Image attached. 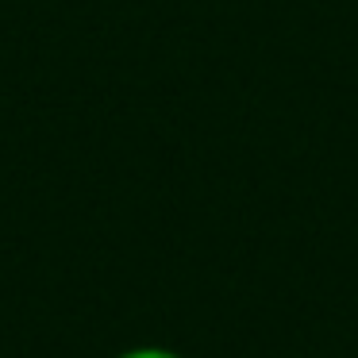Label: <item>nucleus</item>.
Listing matches in <instances>:
<instances>
[{
    "label": "nucleus",
    "mask_w": 358,
    "mask_h": 358,
    "mask_svg": "<svg viewBox=\"0 0 358 358\" xmlns=\"http://www.w3.org/2000/svg\"><path fill=\"white\" fill-rule=\"evenodd\" d=\"M116 358H185L170 347H131V350H120Z\"/></svg>",
    "instance_id": "f257e3e1"
}]
</instances>
